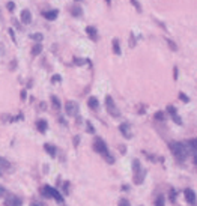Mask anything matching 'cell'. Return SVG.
<instances>
[{
  "label": "cell",
  "instance_id": "23",
  "mask_svg": "<svg viewBox=\"0 0 197 206\" xmlns=\"http://www.w3.org/2000/svg\"><path fill=\"white\" fill-rule=\"evenodd\" d=\"M155 206H164V196H158L157 200H155Z\"/></svg>",
  "mask_w": 197,
  "mask_h": 206
},
{
  "label": "cell",
  "instance_id": "13",
  "mask_svg": "<svg viewBox=\"0 0 197 206\" xmlns=\"http://www.w3.org/2000/svg\"><path fill=\"white\" fill-rule=\"evenodd\" d=\"M87 105H89L92 110H98V107H99V102H98V99H96L95 96H90V98L87 99Z\"/></svg>",
  "mask_w": 197,
  "mask_h": 206
},
{
  "label": "cell",
  "instance_id": "1",
  "mask_svg": "<svg viewBox=\"0 0 197 206\" xmlns=\"http://www.w3.org/2000/svg\"><path fill=\"white\" fill-rule=\"evenodd\" d=\"M169 148H170V152H172L179 161L187 160L188 155H190V151H188L187 145H184V143H181V141H172V143L169 145Z\"/></svg>",
  "mask_w": 197,
  "mask_h": 206
},
{
  "label": "cell",
  "instance_id": "8",
  "mask_svg": "<svg viewBox=\"0 0 197 206\" xmlns=\"http://www.w3.org/2000/svg\"><path fill=\"white\" fill-rule=\"evenodd\" d=\"M185 199H187V202L191 206L196 205V193H194L191 188H187V190H185Z\"/></svg>",
  "mask_w": 197,
  "mask_h": 206
},
{
  "label": "cell",
  "instance_id": "20",
  "mask_svg": "<svg viewBox=\"0 0 197 206\" xmlns=\"http://www.w3.org/2000/svg\"><path fill=\"white\" fill-rule=\"evenodd\" d=\"M9 167H11L9 161H8L6 158H2V157H0V170H8Z\"/></svg>",
  "mask_w": 197,
  "mask_h": 206
},
{
  "label": "cell",
  "instance_id": "28",
  "mask_svg": "<svg viewBox=\"0 0 197 206\" xmlns=\"http://www.w3.org/2000/svg\"><path fill=\"white\" fill-rule=\"evenodd\" d=\"M155 119L157 121H164V113L162 111H157L155 113Z\"/></svg>",
  "mask_w": 197,
  "mask_h": 206
},
{
  "label": "cell",
  "instance_id": "11",
  "mask_svg": "<svg viewBox=\"0 0 197 206\" xmlns=\"http://www.w3.org/2000/svg\"><path fill=\"white\" fill-rule=\"evenodd\" d=\"M119 129H120V132L123 134V137H126V138H131V137H132V132H131L129 124H120Z\"/></svg>",
  "mask_w": 197,
  "mask_h": 206
},
{
  "label": "cell",
  "instance_id": "37",
  "mask_svg": "<svg viewBox=\"0 0 197 206\" xmlns=\"http://www.w3.org/2000/svg\"><path fill=\"white\" fill-rule=\"evenodd\" d=\"M12 23H14V26H15V27H18V29H21V26H20V24H18V21H17V20H15V18H14V20H12Z\"/></svg>",
  "mask_w": 197,
  "mask_h": 206
},
{
  "label": "cell",
  "instance_id": "34",
  "mask_svg": "<svg viewBox=\"0 0 197 206\" xmlns=\"http://www.w3.org/2000/svg\"><path fill=\"white\" fill-rule=\"evenodd\" d=\"M119 206H129V202L126 199H120L119 200Z\"/></svg>",
  "mask_w": 197,
  "mask_h": 206
},
{
  "label": "cell",
  "instance_id": "45",
  "mask_svg": "<svg viewBox=\"0 0 197 206\" xmlns=\"http://www.w3.org/2000/svg\"><path fill=\"white\" fill-rule=\"evenodd\" d=\"M105 2H107V3H110V0H105Z\"/></svg>",
  "mask_w": 197,
  "mask_h": 206
},
{
  "label": "cell",
  "instance_id": "30",
  "mask_svg": "<svg viewBox=\"0 0 197 206\" xmlns=\"http://www.w3.org/2000/svg\"><path fill=\"white\" fill-rule=\"evenodd\" d=\"M179 98H181V101H184V102H190V98H188L185 93H179Z\"/></svg>",
  "mask_w": 197,
  "mask_h": 206
},
{
  "label": "cell",
  "instance_id": "27",
  "mask_svg": "<svg viewBox=\"0 0 197 206\" xmlns=\"http://www.w3.org/2000/svg\"><path fill=\"white\" fill-rule=\"evenodd\" d=\"M6 8H8L9 12H12V11L15 9V3H14V2H8V3H6Z\"/></svg>",
  "mask_w": 197,
  "mask_h": 206
},
{
  "label": "cell",
  "instance_id": "24",
  "mask_svg": "<svg viewBox=\"0 0 197 206\" xmlns=\"http://www.w3.org/2000/svg\"><path fill=\"white\" fill-rule=\"evenodd\" d=\"M167 111H169V115H170V116H173V115H178V113H176V108H175L173 105H167Z\"/></svg>",
  "mask_w": 197,
  "mask_h": 206
},
{
  "label": "cell",
  "instance_id": "29",
  "mask_svg": "<svg viewBox=\"0 0 197 206\" xmlns=\"http://www.w3.org/2000/svg\"><path fill=\"white\" fill-rule=\"evenodd\" d=\"M172 119H173V121H175L178 125H182V119H181L178 115H173V116H172Z\"/></svg>",
  "mask_w": 197,
  "mask_h": 206
},
{
  "label": "cell",
  "instance_id": "22",
  "mask_svg": "<svg viewBox=\"0 0 197 206\" xmlns=\"http://www.w3.org/2000/svg\"><path fill=\"white\" fill-rule=\"evenodd\" d=\"M74 63H75V65H78V66H81V65H84V63H90V60H87V59H78V57H74Z\"/></svg>",
  "mask_w": 197,
  "mask_h": 206
},
{
  "label": "cell",
  "instance_id": "10",
  "mask_svg": "<svg viewBox=\"0 0 197 206\" xmlns=\"http://www.w3.org/2000/svg\"><path fill=\"white\" fill-rule=\"evenodd\" d=\"M57 15H59V11H57V9H53V11H44V12H42V17H44V18H47V20H50V21L56 20V18H57Z\"/></svg>",
  "mask_w": 197,
  "mask_h": 206
},
{
  "label": "cell",
  "instance_id": "38",
  "mask_svg": "<svg viewBox=\"0 0 197 206\" xmlns=\"http://www.w3.org/2000/svg\"><path fill=\"white\" fill-rule=\"evenodd\" d=\"M78 143H80V137H74V145L78 146Z\"/></svg>",
  "mask_w": 197,
  "mask_h": 206
},
{
  "label": "cell",
  "instance_id": "21",
  "mask_svg": "<svg viewBox=\"0 0 197 206\" xmlns=\"http://www.w3.org/2000/svg\"><path fill=\"white\" fill-rule=\"evenodd\" d=\"M30 39H33V41H36V44H39V42L44 39V35H42V33H32V35H30Z\"/></svg>",
  "mask_w": 197,
  "mask_h": 206
},
{
  "label": "cell",
  "instance_id": "12",
  "mask_svg": "<svg viewBox=\"0 0 197 206\" xmlns=\"http://www.w3.org/2000/svg\"><path fill=\"white\" fill-rule=\"evenodd\" d=\"M86 33L90 36L92 41H98V30H96L93 26H87V27H86Z\"/></svg>",
  "mask_w": 197,
  "mask_h": 206
},
{
  "label": "cell",
  "instance_id": "44",
  "mask_svg": "<svg viewBox=\"0 0 197 206\" xmlns=\"http://www.w3.org/2000/svg\"><path fill=\"white\" fill-rule=\"evenodd\" d=\"M120 152H122V154H125V152H126V149H125V146H120Z\"/></svg>",
  "mask_w": 197,
  "mask_h": 206
},
{
  "label": "cell",
  "instance_id": "16",
  "mask_svg": "<svg viewBox=\"0 0 197 206\" xmlns=\"http://www.w3.org/2000/svg\"><path fill=\"white\" fill-rule=\"evenodd\" d=\"M113 51H115V54H118V56H120V54H122V51H120V45H119V39H118V38H115V39H113Z\"/></svg>",
  "mask_w": 197,
  "mask_h": 206
},
{
  "label": "cell",
  "instance_id": "17",
  "mask_svg": "<svg viewBox=\"0 0 197 206\" xmlns=\"http://www.w3.org/2000/svg\"><path fill=\"white\" fill-rule=\"evenodd\" d=\"M51 104H53V107L56 108V110H60L62 108V104H60V101H59V98L57 96H51Z\"/></svg>",
  "mask_w": 197,
  "mask_h": 206
},
{
  "label": "cell",
  "instance_id": "15",
  "mask_svg": "<svg viewBox=\"0 0 197 206\" xmlns=\"http://www.w3.org/2000/svg\"><path fill=\"white\" fill-rule=\"evenodd\" d=\"M36 126H38V129H39L41 132H45V131H47V128H48V124H47V121L41 119V121H38Z\"/></svg>",
  "mask_w": 197,
  "mask_h": 206
},
{
  "label": "cell",
  "instance_id": "25",
  "mask_svg": "<svg viewBox=\"0 0 197 206\" xmlns=\"http://www.w3.org/2000/svg\"><path fill=\"white\" fill-rule=\"evenodd\" d=\"M167 44H169V47H170L173 51H176V50H178V45H176L175 42L172 41V39H167Z\"/></svg>",
  "mask_w": 197,
  "mask_h": 206
},
{
  "label": "cell",
  "instance_id": "9",
  "mask_svg": "<svg viewBox=\"0 0 197 206\" xmlns=\"http://www.w3.org/2000/svg\"><path fill=\"white\" fill-rule=\"evenodd\" d=\"M21 23L23 24H30L32 23V12L29 9L21 11Z\"/></svg>",
  "mask_w": 197,
  "mask_h": 206
},
{
  "label": "cell",
  "instance_id": "40",
  "mask_svg": "<svg viewBox=\"0 0 197 206\" xmlns=\"http://www.w3.org/2000/svg\"><path fill=\"white\" fill-rule=\"evenodd\" d=\"M30 206H42V203H39V202H32Z\"/></svg>",
  "mask_w": 197,
  "mask_h": 206
},
{
  "label": "cell",
  "instance_id": "42",
  "mask_svg": "<svg viewBox=\"0 0 197 206\" xmlns=\"http://www.w3.org/2000/svg\"><path fill=\"white\" fill-rule=\"evenodd\" d=\"M6 191H5V188L3 187H0V197H3V194H5Z\"/></svg>",
  "mask_w": 197,
  "mask_h": 206
},
{
  "label": "cell",
  "instance_id": "7",
  "mask_svg": "<svg viewBox=\"0 0 197 206\" xmlns=\"http://www.w3.org/2000/svg\"><path fill=\"white\" fill-rule=\"evenodd\" d=\"M5 205L6 206H21L23 205V202H21V199H20V197L9 194V196L6 197V200H5Z\"/></svg>",
  "mask_w": 197,
  "mask_h": 206
},
{
  "label": "cell",
  "instance_id": "2",
  "mask_svg": "<svg viewBox=\"0 0 197 206\" xmlns=\"http://www.w3.org/2000/svg\"><path fill=\"white\" fill-rule=\"evenodd\" d=\"M105 107H107V111H109L113 118H119V116H120L119 108L116 107V104H115V99H113L110 95L105 96Z\"/></svg>",
  "mask_w": 197,
  "mask_h": 206
},
{
  "label": "cell",
  "instance_id": "4",
  "mask_svg": "<svg viewBox=\"0 0 197 206\" xmlns=\"http://www.w3.org/2000/svg\"><path fill=\"white\" fill-rule=\"evenodd\" d=\"M42 193H44V196L45 197H53V199H56L57 202H63V197L60 196V193L56 190V188H53V187H44L42 188Z\"/></svg>",
  "mask_w": 197,
  "mask_h": 206
},
{
  "label": "cell",
  "instance_id": "18",
  "mask_svg": "<svg viewBox=\"0 0 197 206\" xmlns=\"http://www.w3.org/2000/svg\"><path fill=\"white\" fill-rule=\"evenodd\" d=\"M71 14H72L74 17H81V15H83V9H81L80 6H72V8H71Z\"/></svg>",
  "mask_w": 197,
  "mask_h": 206
},
{
  "label": "cell",
  "instance_id": "32",
  "mask_svg": "<svg viewBox=\"0 0 197 206\" xmlns=\"http://www.w3.org/2000/svg\"><path fill=\"white\" fill-rule=\"evenodd\" d=\"M131 3H132V5L135 6V9H137L139 12H142V6H140V3H139L137 0H131Z\"/></svg>",
  "mask_w": 197,
  "mask_h": 206
},
{
  "label": "cell",
  "instance_id": "43",
  "mask_svg": "<svg viewBox=\"0 0 197 206\" xmlns=\"http://www.w3.org/2000/svg\"><path fill=\"white\" fill-rule=\"evenodd\" d=\"M21 99H23V101L26 99V90H23V92H21Z\"/></svg>",
  "mask_w": 197,
  "mask_h": 206
},
{
  "label": "cell",
  "instance_id": "33",
  "mask_svg": "<svg viewBox=\"0 0 197 206\" xmlns=\"http://www.w3.org/2000/svg\"><path fill=\"white\" fill-rule=\"evenodd\" d=\"M60 80H62V77H60L59 74H56V75H53V77H51V81L53 83H59Z\"/></svg>",
  "mask_w": 197,
  "mask_h": 206
},
{
  "label": "cell",
  "instance_id": "36",
  "mask_svg": "<svg viewBox=\"0 0 197 206\" xmlns=\"http://www.w3.org/2000/svg\"><path fill=\"white\" fill-rule=\"evenodd\" d=\"M9 35H11V38H12V41L15 42V35H14V30H12V29H9Z\"/></svg>",
  "mask_w": 197,
  "mask_h": 206
},
{
  "label": "cell",
  "instance_id": "46",
  "mask_svg": "<svg viewBox=\"0 0 197 206\" xmlns=\"http://www.w3.org/2000/svg\"><path fill=\"white\" fill-rule=\"evenodd\" d=\"M75 2H81V0H75Z\"/></svg>",
  "mask_w": 197,
  "mask_h": 206
},
{
  "label": "cell",
  "instance_id": "3",
  "mask_svg": "<svg viewBox=\"0 0 197 206\" xmlns=\"http://www.w3.org/2000/svg\"><path fill=\"white\" fill-rule=\"evenodd\" d=\"M93 149H95L98 154H101L102 157H104V155H107V154H110V152H109L107 145H105V143H104V140H102V138H99V137H95V140H93Z\"/></svg>",
  "mask_w": 197,
  "mask_h": 206
},
{
  "label": "cell",
  "instance_id": "26",
  "mask_svg": "<svg viewBox=\"0 0 197 206\" xmlns=\"http://www.w3.org/2000/svg\"><path fill=\"white\" fill-rule=\"evenodd\" d=\"M86 129H87V132H90V134H93V132H95V128L92 126L90 122H86Z\"/></svg>",
  "mask_w": 197,
  "mask_h": 206
},
{
  "label": "cell",
  "instance_id": "14",
  "mask_svg": "<svg viewBox=\"0 0 197 206\" xmlns=\"http://www.w3.org/2000/svg\"><path fill=\"white\" fill-rule=\"evenodd\" d=\"M44 149H45V152H47L48 155H51V157H56V148H54V146H51V145L45 143V145H44Z\"/></svg>",
  "mask_w": 197,
  "mask_h": 206
},
{
  "label": "cell",
  "instance_id": "19",
  "mask_svg": "<svg viewBox=\"0 0 197 206\" xmlns=\"http://www.w3.org/2000/svg\"><path fill=\"white\" fill-rule=\"evenodd\" d=\"M41 51H42V45L41 44H35L33 48H32V56H39Z\"/></svg>",
  "mask_w": 197,
  "mask_h": 206
},
{
  "label": "cell",
  "instance_id": "5",
  "mask_svg": "<svg viewBox=\"0 0 197 206\" xmlns=\"http://www.w3.org/2000/svg\"><path fill=\"white\" fill-rule=\"evenodd\" d=\"M65 111L68 116H77L78 115V104L74 101H68L65 104Z\"/></svg>",
  "mask_w": 197,
  "mask_h": 206
},
{
  "label": "cell",
  "instance_id": "6",
  "mask_svg": "<svg viewBox=\"0 0 197 206\" xmlns=\"http://www.w3.org/2000/svg\"><path fill=\"white\" fill-rule=\"evenodd\" d=\"M145 178H146V170L143 167L134 170V184L135 185H142L143 181H145Z\"/></svg>",
  "mask_w": 197,
  "mask_h": 206
},
{
  "label": "cell",
  "instance_id": "31",
  "mask_svg": "<svg viewBox=\"0 0 197 206\" xmlns=\"http://www.w3.org/2000/svg\"><path fill=\"white\" fill-rule=\"evenodd\" d=\"M175 200H176V191L172 188L170 190V202H175Z\"/></svg>",
  "mask_w": 197,
  "mask_h": 206
},
{
  "label": "cell",
  "instance_id": "35",
  "mask_svg": "<svg viewBox=\"0 0 197 206\" xmlns=\"http://www.w3.org/2000/svg\"><path fill=\"white\" fill-rule=\"evenodd\" d=\"M134 45H135V41H134V35L131 33V38H129V47H131V48H134Z\"/></svg>",
  "mask_w": 197,
  "mask_h": 206
},
{
  "label": "cell",
  "instance_id": "39",
  "mask_svg": "<svg viewBox=\"0 0 197 206\" xmlns=\"http://www.w3.org/2000/svg\"><path fill=\"white\" fill-rule=\"evenodd\" d=\"M173 72H175V75H173V77H175V80H178V68H176V66H175Z\"/></svg>",
  "mask_w": 197,
  "mask_h": 206
},
{
  "label": "cell",
  "instance_id": "41",
  "mask_svg": "<svg viewBox=\"0 0 197 206\" xmlns=\"http://www.w3.org/2000/svg\"><path fill=\"white\" fill-rule=\"evenodd\" d=\"M14 68H17V62H15V60L11 62V69H14Z\"/></svg>",
  "mask_w": 197,
  "mask_h": 206
}]
</instances>
